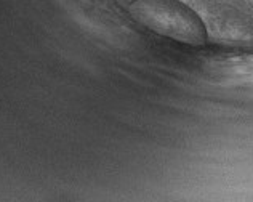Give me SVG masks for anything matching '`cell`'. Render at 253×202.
Listing matches in <instances>:
<instances>
[{
  "label": "cell",
  "mask_w": 253,
  "mask_h": 202,
  "mask_svg": "<svg viewBox=\"0 0 253 202\" xmlns=\"http://www.w3.org/2000/svg\"><path fill=\"white\" fill-rule=\"evenodd\" d=\"M131 13L149 31L181 44L202 45L207 31L194 11L176 0H135Z\"/></svg>",
  "instance_id": "6da1fadb"
}]
</instances>
